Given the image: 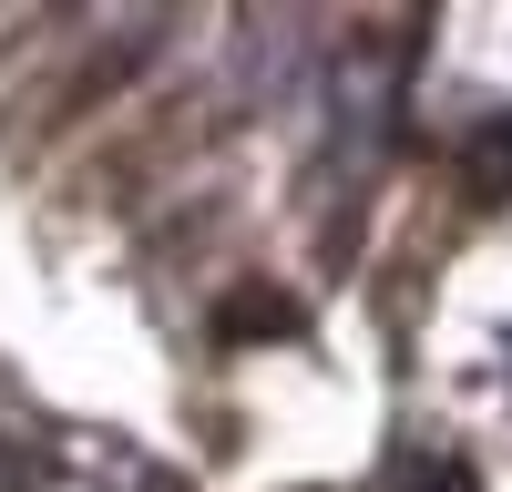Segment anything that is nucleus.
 Instances as JSON below:
<instances>
[{"label":"nucleus","instance_id":"f257e3e1","mask_svg":"<svg viewBox=\"0 0 512 492\" xmlns=\"http://www.w3.org/2000/svg\"><path fill=\"white\" fill-rule=\"evenodd\" d=\"M379 492H482V482H472V462H461V451L420 441V451H400V462L379 472Z\"/></svg>","mask_w":512,"mask_h":492},{"label":"nucleus","instance_id":"f03ea898","mask_svg":"<svg viewBox=\"0 0 512 492\" xmlns=\"http://www.w3.org/2000/svg\"><path fill=\"white\" fill-rule=\"evenodd\" d=\"M502 185H512V123H492L472 144V195H502Z\"/></svg>","mask_w":512,"mask_h":492}]
</instances>
